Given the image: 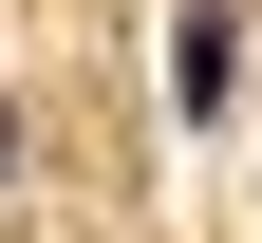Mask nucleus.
Here are the masks:
<instances>
[{
    "label": "nucleus",
    "mask_w": 262,
    "mask_h": 243,
    "mask_svg": "<svg viewBox=\"0 0 262 243\" xmlns=\"http://www.w3.org/2000/svg\"><path fill=\"white\" fill-rule=\"evenodd\" d=\"M169 94H187V113H225V94H244V19H225V0H187V38H169Z\"/></svg>",
    "instance_id": "1"
},
{
    "label": "nucleus",
    "mask_w": 262,
    "mask_h": 243,
    "mask_svg": "<svg viewBox=\"0 0 262 243\" xmlns=\"http://www.w3.org/2000/svg\"><path fill=\"white\" fill-rule=\"evenodd\" d=\"M0 168H19V113H0Z\"/></svg>",
    "instance_id": "2"
}]
</instances>
